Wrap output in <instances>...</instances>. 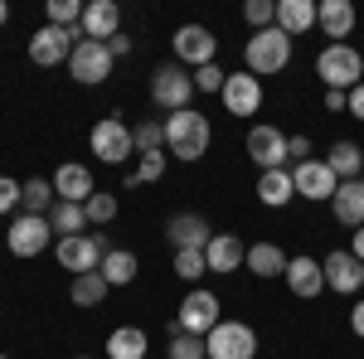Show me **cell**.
<instances>
[{"instance_id": "d4e9b609", "label": "cell", "mask_w": 364, "mask_h": 359, "mask_svg": "<svg viewBox=\"0 0 364 359\" xmlns=\"http://www.w3.org/2000/svg\"><path fill=\"white\" fill-rule=\"evenodd\" d=\"M326 166L336 170L340 185H345V180H364V151L355 141H336V146L326 151Z\"/></svg>"}, {"instance_id": "f35d334b", "label": "cell", "mask_w": 364, "mask_h": 359, "mask_svg": "<svg viewBox=\"0 0 364 359\" xmlns=\"http://www.w3.org/2000/svg\"><path fill=\"white\" fill-rule=\"evenodd\" d=\"M209 272V262H204V252H175V277H185V282H199V277Z\"/></svg>"}, {"instance_id": "ac0fdd59", "label": "cell", "mask_w": 364, "mask_h": 359, "mask_svg": "<svg viewBox=\"0 0 364 359\" xmlns=\"http://www.w3.org/2000/svg\"><path fill=\"white\" fill-rule=\"evenodd\" d=\"M117 34H122V5L117 0H87L83 5V39L107 44Z\"/></svg>"}, {"instance_id": "6da1fadb", "label": "cell", "mask_w": 364, "mask_h": 359, "mask_svg": "<svg viewBox=\"0 0 364 359\" xmlns=\"http://www.w3.org/2000/svg\"><path fill=\"white\" fill-rule=\"evenodd\" d=\"M166 146L175 161H199V156H209V117H199L195 107L185 112H170L166 117Z\"/></svg>"}, {"instance_id": "60d3db41", "label": "cell", "mask_w": 364, "mask_h": 359, "mask_svg": "<svg viewBox=\"0 0 364 359\" xmlns=\"http://www.w3.org/2000/svg\"><path fill=\"white\" fill-rule=\"evenodd\" d=\"M20 194H25V185H15V180H5V175H0V214H15Z\"/></svg>"}, {"instance_id": "7a4b0ae2", "label": "cell", "mask_w": 364, "mask_h": 359, "mask_svg": "<svg viewBox=\"0 0 364 359\" xmlns=\"http://www.w3.org/2000/svg\"><path fill=\"white\" fill-rule=\"evenodd\" d=\"M291 63V39L282 34L277 25L272 29H257L248 44H243V68H248L252 78H272Z\"/></svg>"}, {"instance_id": "83f0119b", "label": "cell", "mask_w": 364, "mask_h": 359, "mask_svg": "<svg viewBox=\"0 0 364 359\" xmlns=\"http://www.w3.org/2000/svg\"><path fill=\"white\" fill-rule=\"evenodd\" d=\"M248 272L252 277H287V252L277 243H252L248 248Z\"/></svg>"}, {"instance_id": "e0dca14e", "label": "cell", "mask_w": 364, "mask_h": 359, "mask_svg": "<svg viewBox=\"0 0 364 359\" xmlns=\"http://www.w3.org/2000/svg\"><path fill=\"white\" fill-rule=\"evenodd\" d=\"M224 107L228 117H252V112L262 107V78H252L248 68L243 73H228V83H224Z\"/></svg>"}, {"instance_id": "ffe728a7", "label": "cell", "mask_w": 364, "mask_h": 359, "mask_svg": "<svg viewBox=\"0 0 364 359\" xmlns=\"http://www.w3.org/2000/svg\"><path fill=\"white\" fill-rule=\"evenodd\" d=\"M204 262H209V272H214V277H228V272H238V267L248 262V248H243L238 233H214L209 248H204Z\"/></svg>"}, {"instance_id": "e575fe53", "label": "cell", "mask_w": 364, "mask_h": 359, "mask_svg": "<svg viewBox=\"0 0 364 359\" xmlns=\"http://www.w3.org/2000/svg\"><path fill=\"white\" fill-rule=\"evenodd\" d=\"M170 359H209V350H204V335L175 331V335H170Z\"/></svg>"}, {"instance_id": "7dc6e473", "label": "cell", "mask_w": 364, "mask_h": 359, "mask_svg": "<svg viewBox=\"0 0 364 359\" xmlns=\"http://www.w3.org/2000/svg\"><path fill=\"white\" fill-rule=\"evenodd\" d=\"M350 252H355V257L364 262V228H355V243H350Z\"/></svg>"}, {"instance_id": "d590c367", "label": "cell", "mask_w": 364, "mask_h": 359, "mask_svg": "<svg viewBox=\"0 0 364 359\" xmlns=\"http://www.w3.org/2000/svg\"><path fill=\"white\" fill-rule=\"evenodd\" d=\"M49 25L78 29V25H83V5H78V0H49Z\"/></svg>"}, {"instance_id": "30bf717a", "label": "cell", "mask_w": 364, "mask_h": 359, "mask_svg": "<svg viewBox=\"0 0 364 359\" xmlns=\"http://www.w3.org/2000/svg\"><path fill=\"white\" fill-rule=\"evenodd\" d=\"M112 49L107 44H97V39H83L78 49H73V58H68V73H73V83H83V87H97V83H107L112 78Z\"/></svg>"}, {"instance_id": "7402d4cb", "label": "cell", "mask_w": 364, "mask_h": 359, "mask_svg": "<svg viewBox=\"0 0 364 359\" xmlns=\"http://www.w3.org/2000/svg\"><path fill=\"white\" fill-rule=\"evenodd\" d=\"M355 5L350 0H321L316 5V29L326 34V39H336V44H345L350 39V29H355Z\"/></svg>"}, {"instance_id": "681fc988", "label": "cell", "mask_w": 364, "mask_h": 359, "mask_svg": "<svg viewBox=\"0 0 364 359\" xmlns=\"http://www.w3.org/2000/svg\"><path fill=\"white\" fill-rule=\"evenodd\" d=\"M78 359H92V355H78Z\"/></svg>"}, {"instance_id": "7bdbcfd3", "label": "cell", "mask_w": 364, "mask_h": 359, "mask_svg": "<svg viewBox=\"0 0 364 359\" xmlns=\"http://www.w3.org/2000/svg\"><path fill=\"white\" fill-rule=\"evenodd\" d=\"M326 107H331V112H350V92H340V87H326Z\"/></svg>"}, {"instance_id": "5bb4252c", "label": "cell", "mask_w": 364, "mask_h": 359, "mask_svg": "<svg viewBox=\"0 0 364 359\" xmlns=\"http://www.w3.org/2000/svg\"><path fill=\"white\" fill-rule=\"evenodd\" d=\"M166 238H170V248L175 252H204L209 248V238H214V228H209V219L204 214H190V209H180V214H170L166 223Z\"/></svg>"}, {"instance_id": "d6986e66", "label": "cell", "mask_w": 364, "mask_h": 359, "mask_svg": "<svg viewBox=\"0 0 364 359\" xmlns=\"http://www.w3.org/2000/svg\"><path fill=\"white\" fill-rule=\"evenodd\" d=\"M287 291H291V296H301V301L321 296V291H326V272H321V262L306 257V252L287 257Z\"/></svg>"}, {"instance_id": "8992f818", "label": "cell", "mask_w": 364, "mask_h": 359, "mask_svg": "<svg viewBox=\"0 0 364 359\" xmlns=\"http://www.w3.org/2000/svg\"><path fill=\"white\" fill-rule=\"evenodd\" d=\"M83 44V25L78 29H58V25H44L29 34V58L39 63V68H58V63H68L73 49Z\"/></svg>"}, {"instance_id": "44dd1931", "label": "cell", "mask_w": 364, "mask_h": 359, "mask_svg": "<svg viewBox=\"0 0 364 359\" xmlns=\"http://www.w3.org/2000/svg\"><path fill=\"white\" fill-rule=\"evenodd\" d=\"M54 194H58V199H68V204H87V199L97 194L92 170L78 166V161H63V166L54 170Z\"/></svg>"}, {"instance_id": "52a82bcc", "label": "cell", "mask_w": 364, "mask_h": 359, "mask_svg": "<svg viewBox=\"0 0 364 359\" xmlns=\"http://www.w3.org/2000/svg\"><path fill=\"white\" fill-rule=\"evenodd\" d=\"M195 97V73H185V63H161L151 73V102L166 112H185Z\"/></svg>"}, {"instance_id": "9a60e30c", "label": "cell", "mask_w": 364, "mask_h": 359, "mask_svg": "<svg viewBox=\"0 0 364 359\" xmlns=\"http://www.w3.org/2000/svg\"><path fill=\"white\" fill-rule=\"evenodd\" d=\"M321 272H326V286H331V291H340V296H355V291H364V262H360L350 248L326 252Z\"/></svg>"}, {"instance_id": "603a6c76", "label": "cell", "mask_w": 364, "mask_h": 359, "mask_svg": "<svg viewBox=\"0 0 364 359\" xmlns=\"http://www.w3.org/2000/svg\"><path fill=\"white\" fill-rule=\"evenodd\" d=\"M331 214H336L345 228H364V180H345L331 199Z\"/></svg>"}, {"instance_id": "4dcf8cb0", "label": "cell", "mask_w": 364, "mask_h": 359, "mask_svg": "<svg viewBox=\"0 0 364 359\" xmlns=\"http://www.w3.org/2000/svg\"><path fill=\"white\" fill-rule=\"evenodd\" d=\"M49 223H54V233H63V238H73V233H87V209H83V204H68V199H58L54 209H49Z\"/></svg>"}, {"instance_id": "9c48e42d", "label": "cell", "mask_w": 364, "mask_h": 359, "mask_svg": "<svg viewBox=\"0 0 364 359\" xmlns=\"http://www.w3.org/2000/svg\"><path fill=\"white\" fill-rule=\"evenodd\" d=\"M49 243H54L49 214H15V223L5 228V248L15 252V257H39Z\"/></svg>"}, {"instance_id": "b9f144b4", "label": "cell", "mask_w": 364, "mask_h": 359, "mask_svg": "<svg viewBox=\"0 0 364 359\" xmlns=\"http://www.w3.org/2000/svg\"><path fill=\"white\" fill-rule=\"evenodd\" d=\"M311 161V136H287V166Z\"/></svg>"}, {"instance_id": "484cf974", "label": "cell", "mask_w": 364, "mask_h": 359, "mask_svg": "<svg viewBox=\"0 0 364 359\" xmlns=\"http://www.w3.org/2000/svg\"><path fill=\"white\" fill-rule=\"evenodd\" d=\"M257 199H262L267 209H287V199H296L291 170H262V175H257Z\"/></svg>"}, {"instance_id": "8fae6325", "label": "cell", "mask_w": 364, "mask_h": 359, "mask_svg": "<svg viewBox=\"0 0 364 359\" xmlns=\"http://www.w3.org/2000/svg\"><path fill=\"white\" fill-rule=\"evenodd\" d=\"M219 321H224V306H219L214 291H204V286H195V291L180 301V331L185 335H209Z\"/></svg>"}, {"instance_id": "4fadbf2b", "label": "cell", "mask_w": 364, "mask_h": 359, "mask_svg": "<svg viewBox=\"0 0 364 359\" xmlns=\"http://www.w3.org/2000/svg\"><path fill=\"white\" fill-rule=\"evenodd\" d=\"M214 54H219V39H214L209 25H180L175 29V58L180 63L204 68V63H214Z\"/></svg>"}, {"instance_id": "c3c4849f", "label": "cell", "mask_w": 364, "mask_h": 359, "mask_svg": "<svg viewBox=\"0 0 364 359\" xmlns=\"http://www.w3.org/2000/svg\"><path fill=\"white\" fill-rule=\"evenodd\" d=\"M5 20H10V5H5V0H0V25H5Z\"/></svg>"}, {"instance_id": "bcb514c9", "label": "cell", "mask_w": 364, "mask_h": 359, "mask_svg": "<svg viewBox=\"0 0 364 359\" xmlns=\"http://www.w3.org/2000/svg\"><path fill=\"white\" fill-rule=\"evenodd\" d=\"M350 112H355V117H360V122H364V83L355 87V92H350Z\"/></svg>"}, {"instance_id": "2e32d148", "label": "cell", "mask_w": 364, "mask_h": 359, "mask_svg": "<svg viewBox=\"0 0 364 359\" xmlns=\"http://www.w3.org/2000/svg\"><path fill=\"white\" fill-rule=\"evenodd\" d=\"M248 161L257 170H287V136H282L277 127L257 122L248 132Z\"/></svg>"}, {"instance_id": "d6a6232c", "label": "cell", "mask_w": 364, "mask_h": 359, "mask_svg": "<svg viewBox=\"0 0 364 359\" xmlns=\"http://www.w3.org/2000/svg\"><path fill=\"white\" fill-rule=\"evenodd\" d=\"M132 146H136V156L161 151V146H166V122H136V127H132Z\"/></svg>"}, {"instance_id": "f907efd6", "label": "cell", "mask_w": 364, "mask_h": 359, "mask_svg": "<svg viewBox=\"0 0 364 359\" xmlns=\"http://www.w3.org/2000/svg\"><path fill=\"white\" fill-rule=\"evenodd\" d=\"M0 359H10V355H0Z\"/></svg>"}, {"instance_id": "f546056e", "label": "cell", "mask_w": 364, "mask_h": 359, "mask_svg": "<svg viewBox=\"0 0 364 359\" xmlns=\"http://www.w3.org/2000/svg\"><path fill=\"white\" fill-rule=\"evenodd\" d=\"M107 291H112V286H107V277H102V272H83V277H73V286H68L73 306H83V311L102 306V296H107Z\"/></svg>"}, {"instance_id": "836d02e7", "label": "cell", "mask_w": 364, "mask_h": 359, "mask_svg": "<svg viewBox=\"0 0 364 359\" xmlns=\"http://www.w3.org/2000/svg\"><path fill=\"white\" fill-rule=\"evenodd\" d=\"M161 175H166V151H151V156H141V166L127 175V185H132V190H136V185H156Z\"/></svg>"}, {"instance_id": "7c38bea8", "label": "cell", "mask_w": 364, "mask_h": 359, "mask_svg": "<svg viewBox=\"0 0 364 359\" xmlns=\"http://www.w3.org/2000/svg\"><path fill=\"white\" fill-rule=\"evenodd\" d=\"M291 185H296V194L301 199H316V204H326V199H336L340 190V180H336V170L326 166V161H301V166H291Z\"/></svg>"}, {"instance_id": "f1b7e54d", "label": "cell", "mask_w": 364, "mask_h": 359, "mask_svg": "<svg viewBox=\"0 0 364 359\" xmlns=\"http://www.w3.org/2000/svg\"><path fill=\"white\" fill-rule=\"evenodd\" d=\"M97 272L107 277V286H132V282H136V252H127V248H112L107 252V257H102V267H97Z\"/></svg>"}, {"instance_id": "74e56055", "label": "cell", "mask_w": 364, "mask_h": 359, "mask_svg": "<svg viewBox=\"0 0 364 359\" xmlns=\"http://www.w3.org/2000/svg\"><path fill=\"white\" fill-rule=\"evenodd\" d=\"M83 209H87V223H112L117 219V194H102V190H97Z\"/></svg>"}, {"instance_id": "ba28073f", "label": "cell", "mask_w": 364, "mask_h": 359, "mask_svg": "<svg viewBox=\"0 0 364 359\" xmlns=\"http://www.w3.org/2000/svg\"><path fill=\"white\" fill-rule=\"evenodd\" d=\"M204 350H209V359H252L257 355V331L248 321H219L204 335Z\"/></svg>"}, {"instance_id": "f6af8a7d", "label": "cell", "mask_w": 364, "mask_h": 359, "mask_svg": "<svg viewBox=\"0 0 364 359\" xmlns=\"http://www.w3.org/2000/svg\"><path fill=\"white\" fill-rule=\"evenodd\" d=\"M107 49H112V58H127V54H132V39L117 34V39H107Z\"/></svg>"}, {"instance_id": "1f68e13d", "label": "cell", "mask_w": 364, "mask_h": 359, "mask_svg": "<svg viewBox=\"0 0 364 359\" xmlns=\"http://www.w3.org/2000/svg\"><path fill=\"white\" fill-rule=\"evenodd\" d=\"M20 209H25V214H49V209H54V185H49V180H25Z\"/></svg>"}, {"instance_id": "ee69618b", "label": "cell", "mask_w": 364, "mask_h": 359, "mask_svg": "<svg viewBox=\"0 0 364 359\" xmlns=\"http://www.w3.org/2000/svg\"><path fill=\"white\" fill-rule=\"evenodd\" d=\"M350 331H355V335L364 340V301H355V306H350Z\"/></svg>"}, {"instance_id": "ab89813d", "label": "cell", "mask_w": 364, "mask_h": 359, "mask_svg": "<svg viewBox=\"0 0 364 359\" xmlns=\"http://www.w3.org/2000/svg\"><path fill=\"white\" fill-rule=\"evenodd\" d=\"M228 73L219 68V63H204V68H195V92H224Z\"/></svg>"}, {"instance_id": "cb8c5ba5", "label": "cell", "mask_w": 364, "mask_h": 359, "mask_svg": "<svg viewBox=\"0 0 364 359\" xmlns=\"http://www.w3.org/2000/svg\"><path fill=\"white\" fill-rule=\"evenodd\" d=\"M277 29L287 39L316 29V0H277Z\"/></svg>"}, {"instance_id": "8d00e7d4", "label": "cell", "mask_w": 364, "mask_h": 359, "mask_svg": "<svg viewBox=\"0 0 364 359\" xmlns=\"http://www.w3.org/2000/svg\"><path fill=\"white\" fill-rule=\"evenodd\" d=\"M243 20L252 25V34H257V29H272L277 25V0H248V5H243Z\"/></svg>"}, {"instance_id": "277c9868", "label": "cell", "mask_w": 364, "mask_h": 359, "mask_svg": "<svg viewBox=\"0 0 364 359\" xmlns=\"http://www.w3.org/2000/svg\"><path fill=\"white\" fill-rule=\"evenodd\" d=\"M107 252H112L107 233H73V238H58L54 257H58V267H68L73 277H83V272H97Z\"/></svg>"}, {"instance_id": "3957f363", "label": "cell", "mask_w": 364, "mask_h": 359, "mask_svg": "<svg viewBox=\"0 0 364 359\" xmlns=\"http://www.w3.org/2000/svg\"><path fill=\"white\" fill-rule=\"evenodd\" d=\"M316 78L326 87H340V92H355L364 83V58L355 44H326L316 54Z\"/></svg>"}, {"instance_id": "4316f807", "label": "cell", "mask_w": 364, "mask_h": 359, "mask_svg": "<svg viewBox=\"0 0 364 359\" xmlns=\"http://www.w3.org/2000/svg\"><path fill=\"white\" fill-rule=\"evenodd\" d=\"M146 350H151V340L141 326H117L107 335V359H146Z\"/></svg>"}, {"instance_id": "5b68a950", "label": "cell", "mask_w": 364, "mask_h": 359, "mask_svg": "<svg viewBox=\"0 0 364 359\" xmlns=\"http://www.w3.org/2000/svg\"><path fill=\"white\" fill-rule=\"evenodd\" d=\"M87 146H92V156H97L102 166H122L127 156H136V146H132V127L122 122V112L102 117V122L87 132Z\"/></svg>"}]
</instances>
